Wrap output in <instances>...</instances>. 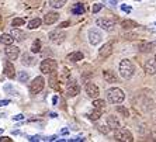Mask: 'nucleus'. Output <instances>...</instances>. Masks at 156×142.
I'll return each instance as SVG.
<instances>
[{
  "instance_id": "nucleus-1",
  "label": "nucleus",
  "mask_w": 156,
  "mask_h": 142,
  "mask_svg": "<svg viewBox=\"0 0 156 142\" xmlns=\"http://www.w3.org/2000/svg\"><path fill=\"white\" fill-rule=\"evenodd\" d=\"M118 69H120L121 77L125 79V80H129L135 73V66L129 59H122V61L120 62V68H118Z\"/></svg>"
},
{
  "instance_id": "nucleus-2",
  "label": "nucleus",
  "mask_w": 156,
  "mask_h": 142,
  "mask_svg": "<svg viewBox=\"0 0 156 142\" xmlns=\"http://www.w3.org/2000/svg\"><path fill=\"white\" fill-rule=\"evenodd\" d=\"M107 98L111 104H121L125 98V94L124 91L118 87H113V89H108L107 90Z\"/></svg>"
},
{
  "instance_id": "nucleus-3",
  "label": "nucleus",
  "mask_w": 156,
  "mask_h": 142,
  "mask_svg": "<svg viewBox=\"0 0 156 142\" xmlns=\"http://www.w3.org/2000/svg\"><path fill=\"white\" fill-rule=\"evenodd\" d=\"M114 139L115 141H122V142H132L134 141V135L127 128H118V130H115Z\"/></svg>"
},
{
  "instance_id": "nucleus-4",
  "label": "nucleus",
  "mask_w": 156,
  "mask_h": 142,
  "mask_svg": "<svg viewBox=\"0 0 156 142\" xmlns=\"http://www.w3.org/2000/svg\"><path fill=\"white\" fill-rule=\"evenodd\" d=\"M56 68H58V63H56V61L55 59H44L42 62H41L40 65V69L41 72L44 73V75H49L51 72H54V70H56Z\"/></svg>"
},
{
  "instance_id": "nucleus-5",
  "label": "nucleus",
  "mask_w": 156,
  "mask_h": 142,
  "mask_svg": "<svg viewBox=\"0 0 156 142\" xmlns=\"http://www.w3.org/2000/svg\"><path fill=\"white\" fill-rule=\"evenodd\" d=\"M44 87H45V80H44V77L37 76L35 79L31 82V84H30V93H31V94H38V93H41V91L44 90Z\"/></svg>"
},
{
  "instance_id": "nucleus-6",
  "label": "nucleus",
  "mask_w": 156,
  "mask_h": 142,
  "mask_svg": "<svg viewBox=\"0 0 156 142\" xmlns=\"http://www.w3.org/2000/svg\"><path fill=\"white\" fill-rule=\"evenodd\" d=\"M87 38H89V42H90L93 47L98 45L103 41V35H101V33H100L97 28H90L89 30V33H87Z\"/></svg>"
},
{
  "instance_id": "nucleus-7",
  "label": "nucleus",
  "mask_w": 156,
  "mask_h": 142,
  "mask_svg": "<svg viewBox=\"0 0 156 142\" xmlns=\"http://www.w3.org/2000/svg\"><path fill=\"white\" fill-rule=\"evenodd\" d=\"M114 45H115L114 41H108V42H105V44L98 49V56H100V59L108 58L110 55L113 54V51H114Z\"/></svg>"
},
{
  "instance_id": "nucleus-8",
  "label": "nucleus",
  "mask_w": 156,
  "mask_h": 142,
  "mask_svg": "<svg viewBox=\"0 0 156 142\" xmlns=\"http://www.w3.org/2000/svg\"><path fill=\"white\" fill-rule=\"evenodd\" d=\"M66 93H68L69 97H75V96H77L80 93V86L76 80L73 79L68 80V83H66Z\"/></svg>"
},
{
  "instance_id": "nucleus-9",
  "label": "nucleus",
  "mask_w": 156,
  "mask_h": 142,
  "mask_svg": "<svg viewBox=\"0 0 156 142\" xmlns=\"http://www.w3.org/2000/svg\"><path fill=\"white\" fill-rule=\"evenodd\" d=\"M96 26H98L104 31H113L115 28V23L113 20H108V18H97L96 20Z\"/></svg>"
},
{
  "instance_id": "nucleus-10",
  "label": "nucleus",
  "mask_w": 156,
  "mask_h": 142,
  "mask_svg": "<svg viewBox=\"0 0 156 142\" xmlns=\"http://www.w3.org/2000/svg\"><path fill=\"white\" fill-rule=\"evenodd\" d=\"M48 37H49V41L54 42V44H62L66 38V34L63 31H61V30H55V31L49 33Z\"/></svg>"
},
{
  "instance_id": "nucleus-11",
  "label": "nucleus",
  "mask_w": 156,
  "mask_h": 142,
  "mask_svg": "<svg viewBox=\"0 0 156 142\" xmlns=\"http://www.w3.org/2000/svg\"><path fill=\"white\" fill-rule=\"evenodd\" d=\"M84 90H86L87 96H89L90 98H96V97H98V94H100V89H98V86H97V84H94L93 82L86 83Z\"/></svg>"
},
{
  "instance_id": "nucleus-12",
  "label": "nucleus",
  "mask_w": 156,
  "mask_h": 142,
  "mask_svg": "<svg viewBox=\"0 0 156 142\" xmlns=\"http://www.w3.org/2000/svg\"><path fill=\"white\" fill-rule=\"evenodd\" d=\"M6 49H4V52H6V55H7V58L10 59V61H14V59H17L18 56H20V48L16 47V45L10 44V45H6Z\"/></svg>"
},
{
  "instance_id": "nucleus-13",
  "label": "nucleus",
  "mask_w": 156,
  "mask_h": 142,
  "mask_svg": "<svg viewBox=\"0 0 156 142\" xmlns=\"http://www.w3.org/2000/svg\"><path fill=\"white\" fill-rule=\"evenodd\" d=\"M59 20V13L56 11H48L47 14L44 16V23L48 24V26H52Z\"/></svg>"
},
{
  "instance_id": "nucleus-14",
  "label": "nucleus",
  "mask_w": 156,
  "mask_h": 142,
  "mask_svg": "<svg viewBox=\"0 0 156 142\" xmlns=\"http://www.w3.org/2000/svg\"><path fill=\"white\" fill-rule=\"evenodd\" d=\"M107 125H108L110 130H114V131L121 128V122L117 118V115H107Z\"/></svg>"
},
{
  "instance_id": "nucleus-15",
  "label": "nucleus",
  "mask_w": 156,
  "mask_h": 142,
  "mask_svg": "<svg viewBox=\"0 0 156 142\" xmlns=\"http://www.w3.org/2000/svg\"><path fill=\"white\" fill-rule=\"evenodd\" d=\"M49 75H51V76H49V80H48L49 86H51L52 89H55V90L61 91V86H59V77H58V75H56V70L51 72Z\"/></svg>"
},
{
  "instance_id": "nucleus-16",
  "label": "nucleus",
  "mask_w": 156,
  "mask_h": 142,
  "mask_svg": "<svg viewBox=\"0 0 156 142\" xmlns=\"http://www.w3.org/2000/svg\"><path fill=\"white\" fill-rule=\"evenodd\" d=\"M103 77H104V80L107 82V83H117V82H118L117 75L113 72V70H110V69L103 70Z\"/></svg>"
},
{
  "instance_id": "nucleus-17",
  "label": "nucleus",
  "mask_w": 156,
  "mask_h": 142,
  "mask_svg": "<svg viewBox=\"0 0 156 142\" xmlns=\"http://www.w3.org/2000/svg\"><path fill=\"white\" fill-rule=\"evenodd\" d=\"M11 37L14 38L16 41H24L26 40V33L23 31V30H20L18 27H13V30H11Z\"/></svg>"
},
{
  "instance_id": "nucleus-18",
  "label": "nucleus",
  "mask_w": 156,
  "mask_h": 142,
  "mask_svg": "<svg viewBox=\"0 0 156 142\" xmlns=\"http://www.w3.org/2000/svg\"><path fill=\"white\" fill-rule=\"evenodd\" d=\"M4 75L9 77V79H14L16 76V69H14V65L11 62H6L4 63Z\"/></svg>"
},
{
  "instance_id": "nucleus-19",
  "label": "nucleus",
  "mask_w": 156,
  "mask_h": 142,
  "mask_svg": "<svg viewBox=\"0 0 156 142\" xmlns=\"http://www.w3.org/2000/svg\"><path fill=\"white\" fill-rule=\"evenodd\" d=\"M35 58H34L31 54H23V56H21V63L24 66H33V65H35Z\"/></svg>"
},
{
  "instance_id": "nucleus-20",
  "label": "nucleus",
  "mask_w": 156,
  "mask_h": 142,
  "mask_svg": "<svg viewBox=\"0 0 156 142\" xmlns=\"http://www.w3.org/2000/svg\"><path fill=\"white\" fill-rule=\"evenodd\" d=\"M83 58H84V55H83V52H80V51L70 52V54L66 56V59L70 61V62H79V61H82Z\"/></svg>"
},
{
  "instance_id": "nucleus-21",
  "label": "nucleus",
  "mask_w": 156,
  "mask_h": 142,
  "mask_svg": "<svg viewBox=\"0 0 156 142\" xmlns=\"http://www.w3.org/2000/svg\"><path fill=\"white\" fill-rule=\"evenodd\" d=\"M139 24L136 21H134V20H129V18H125V20H122L121 21V27H122L124 30H134L136 28Z\"/></svg>"
},
{
  "instance_id": "nucleus-22",
  "label": "nucleus",
  "mask_w": 156,
  "mask_h": 142,
  "mask_svg": "<svg viewBox=\"0 0 156 142\" xmlns=\"http://www.w3.org/2000/svg\"><path fill=\"white\" fill-rule=\"evenodd\" d=\"M136 49L141 52H149L152 51V47H151V42H148V41H138L136 42Z\"/></svg>"
},
{
  "instance_id": "nucleus-23",
  "label": "nucleus",
  "mask_w": 156,
  "mask_h": 142,
  "mask_svg": "<svg viewBox=\"0 0 156 142\" xmlns=\"http://www.w3.org/2000/svg\"><path fill=\"white\" fill-rule=\"evenodd\" d=\"M13 41H14V38L11 37V34H2V37H0V42L4 45H10L13 44Z\"/></svg>"
},
{
  "instance_id": "nucleus-24",
  "label": "nucleus",
  "mask_w": 156,
  "mask_h": 142,
  "mask_svg": "<svg viewBox=\"0 0 156 142\" xmlns=\"http://www.w3.org/2000/svg\"><path fill=\"white\" fill-rule=\"evenodd\" d=\"M93 107H94L96 110H100V111H103V110L105 108V101L104 100H100V98H93Z\"/></svg>"
},
{
  "instance_id": "nucleus-25",
  "label": "nucleus",
  "mask_w": 156,
  "mask_h": 142,
  "mask_svg": "<svg viewBox=\"0 0 156 142\" xmlns=\"http://www.w3.org/2000/svg\"><path fill=\"white\" fill-rule=\"evenodd\" d=\"M72 14H76V16L84 14V6L82 3H76L72 7Z\"/></svg>"
},
{
  "instance_id": "nucleus-26",
  "label": "nucleus",
  "mask_w": 156,
  "mask_h": 142,
  "mask_svg": "<svg viewBox=\"0 0 156 142\" xmlns=\"http://www.w3.org/2000/svg\"><path fill=\"white\" fill-rule=\"evenodd\" d=\"M66 2L68 0H49V6L52 9H61L66 4Z\"/></svg>"
},
{
  "instance_id": "nucleus-27",
  "label": "nucleus",
  "mask_w": 156,
  "mask_h": 142,
  "mask_svg": "<svg viewBox=\"0 0 156 142\" xmlns=\"http://www.w3.org/2000/svg\"><path fill=\"white\" fill-rule=\"evenodd\" d=\"M41 24H42V20L37 17V18H33V20L28 23V26H27V27H28L30 30H37L38 27L41 26Z\"/></svg>"
},
{
  "instance_id": "nucleus-28",
  "label": "nucleus",
  "mask_w": 156,
  "mask_h": 142,
  "mask_svg": "<svg viewBox=\"0 0 156 142\" xmlns=\"http://www.w3.org/2000/svg\"><path fill=\"white\" fill-rule=\"evenodd\" d=\"M41 48H42L41 41L40 40H35L33 42V45H31V52H33V54H38V52H41Z\"/></svg>"
},
{
  "instance_id": "nucleus-29",
  "label": "nucleus",
  "mask_w": 156,
  "mask_h": 142,
  "mask_svg": "<svg viewBox=\"0 0 156 142\" xmlns=\"http://www.w3.org/2000/svg\"><path fill=\"white\" fill-rule=\"evenodd\" d=\"M115 110H117V113L121 114V115L125 117V118H128V117H129V111H128L127 107H124V106H117Z\"/></svg>"
},
{
  "instance_id": "nucleus-30",
  "label": "nucleus",
  "mask_w": 156,
  "mask_h": 142,
  "mask_svg": "<svg viewBox=\"0 0 156 142\" xmlns=\"http://www.w3.org/2000/svg\"><path fill=\"white\" fill-rule=\"evenodd\" d=\"M101 113H103V111L94 108V111H93V113L89 114V118H90L91 121H97V120H100V118H101Z\"/></svg>"
},
{
  "instance_id": "nucleus-31",
  "label": "nucleus",
  "mask_w": 156,
  "mask_h": 142,
  "mask_svg": "<svg viewBox=\"0 0 156 142\" xmlns=\"http://www.w3.org/2000/svg\"><path fill=\"white\" fill-rule=\"evenodd\" d=\"M145 72L148 73V75H155L156 73V66L153 65L152 62H148L145 65Z\"/></svg>"
},
{
  "instance_id": "nucleus-32",
  "label": "nucleus",
  "mask_w": 156,
  "mask_h": 142,
  "mask_svg": "<svg viewBox=\"0 0 156 142\" xmlns=\"http://www.w3.org/2000/svg\"><path fill=\"white\" fill-rule=\"evenodd\" d=\"M24 24H26V20L21 17H16V18H13V21H11V26L13 27H21V26H24Z\"/></svg>"
},
{
  "instance_id": "nucleus-33",
  "label": "nucleus",
  "mask_w": 156,
  "mask_h": 142,
  "mask_svg": "<svg viewBox=\"0 0 156 142\" xmlns=\"http://www.w3.org/2000/svg\"><path fill=\"white\" fill-rule=\"evenodd\" d=\"M122 38L124 40H136L138 38V34H135V33H129V30H127V33H122Z\"/></svg>"
},
{
  "instance_id": "nucleus-34",
  "label": "nucleus",
  "mask_w": 156,
  "mask_h": 142,
  "mask_svg": "<svg viewBox=\"0 0 156 142\" xmlns=\"http://www.w3.org/2000/svg\"><path fill=\"white\" fill-rule=\"evenodd\" d=\"M28 79H30V75L27 72H24V70H23V72L18 73V82H23V83H24V82H27Z\"/></svg>"
},
{
  "instance_id": "nucleus-35",
  "label": "nucleus",
  "mask_w": 156,
  "mask_h": 142,
  "mask_svg": "<svg viewBox=\"0 0 156 142\" xmlns=\"http://www.w3.org/2000/svg\"><path fill=\"white\" fill-rule=\"evenodd\" d=\"M97 130H98V132H101V134H104V135H107L110 132L108 125H97Z\"/></svg>"
},
{
  "instance_id": "nucleus-36",
  "label": "nucleus",
  "mask_w": 156,
  "mask_h": 142,
  "mask_svg": "<svg viewBox=\"0 0 156 142\" xmlns=\"http://www.w3.org/2000/svg\"><path fill=\"white\" fill-rule=\"evenodd\" d=\"M101 9H103V4H101V3H96L94 6H93V9H91V10H93V14L98 13V11L101 10Z\"/></svg>"
},
{
  "instance_id": "nucleus-37",
  "label": "nucleus",
  "mask_w": 156,
  "mask_h": 142,
  "mask_svg": "<svg viewBox=\"0 0 156 142\" xmlns=\"http://www.w3.org/2000/svg\"><path fill=\"white\" fill-rule=\"evenodd\" d=\"M121 10L125 11V13H131V11H132V9H131L129 6H127V4H122V6H121Z\"/></svg>"
},
{
  "instance_id": "nucleus-38",
  "label": "nucleus",
  "mask_w": 156,
  "mask_h": 142,
  "mask_svg": "<svg viewBox=\"0 0 156 142\" xmlns=\"http://www.w3.org/2000/svg\"><path fill=\"white\" fill-rule=\"evenodd\" d=\"M70 26V21H63L59 24V28H66V27H69Z\"/></svg>"
},
{
  "instance_id": "nucleus-39",
  "label": "nucleus",
  "mask_w": 156,
  "mask_h": 142,
  "mask_svg": "<svg viewBox=\"0 0 156 142\" xmlns=\"http://www.w3.org/2000/svg\"><path fill=\"white\" fill-rule=\"evenodd\" d=\"M107 3H108L110 6H111V7H115L118 2H117V0H107Z\"/></svg>"
},
{
  "instance_id": "nucleus-40",
  "label": "nucleus",
  "mask_w": 156,
  "mask_h": 142,
  "mask_svg": "<svg viewBox=\"0 0 156 142\" xmlns=\"http://www.w3.org/2000/svg\"><path fill=\"white\" fill-rule=\"evenodd\" d=\"M13 120H16V121H18V120H24V115H23V114H17V115L13 117Z\"/></svg>"
},
{
  "instance_id": "nucleus-41",
  "label": "nucleus",
  "mask_w": 156,
  "mask_h": 142,
  "mask_svg": "<svg viewBox=\"0 0 156 142\" xmlns=\"http://www.w3.org/2000/svg\"><path fill=\"white\" fill-rule=\"evenodd\" d=\"M41 137H38V135H34V137H28V141H40Z\"/></svg>"
},
{
  "instance_id": "nucleus-42",
  "label": "nucleus",
  "mask_w": 156,
  "mask_h": 142,
  "mask_svg": "<svg viewBox=\"0 0 156 142\" xmlns=\"http://www.w3.org/2000/svg\"><path fill=\"white\" fill-rule=\"evenodd\" d=\"M7 104H10V100H0V107L7 106Z\"/></svg>"
},
{
  "instance_id": "nucleus-43",
  "label": "nucleus",
  "mask_w": 156,
  "mask_h": 142,
  "mask_svg": "<svg viewBox=\"0 0 156 142\" xmlns=\"http://www.w3.org/2000/svg\"><path fill=\"white\" fill-rule=\"evenodd\" d=\"M0 142H11V139L7 138V137H2V138H0Z\"/></svg>"
},
{
  "instance_id": "nucleus-44",
  "label": "nucleus",
  "mask_w": 156,
  "mask_h": 142,
  "mask_svg": "<svg viewBox=\"0 0 156 142\" xmlns=\"http://www.w3.org/2000/svg\"><path fill=\"white\" fill-rule=\"evenodd\" d=\"M56 138H58L56 135H52V137H49V138H45V139H47V141H56Z\"/></svg>"
},
{
  "instance_id": "nucleus-45",
  "label": "nucleus",
  "mask_w": 156,
  "mask_h": 142,
  "mask_svg": "<svg viewBox=\"0 0 156 142\" xmlns=\"http://www.w3.org/2000/svg\"><path fill=\"white\" fill-rule=\"evenodd\" d=\"M72 142H75V141H84V138H80V137H77V138H73V139H70Z\"/></svg>"
},
{
  "instance_id": "nucleus-46",
  "label": "nucleus",
  "mask_w": 156,
  "mask_h": 142,
  "mask_svg": "<svg viewBox=\"0 0 156 142\" xmlns=\"http://www.w3.org/2000/svg\"><path fill=\"white\" fill-rule=\"evenodd\" d=\"M62 134H63V135H66V134H68V132H69V130H68V128H63V130H62Z\"/></svg>"
},
{
  "instance_id": "nucleus-47",
  "label": "nucleus",
  "mask_w": 156,
  "mask_h": 142,
  "mask_svg": "<svg viewBox=\"0 0 156 142\" xmlns=\"http://www.w3.org/2000/svg\"><path fill=\"white\" fill-rule=\"evenodd\" d=\"M52 103H54V104H56V103H58V97H56V96L52 98Z\"/></svg>"
},
{
  "instance_id": "nucleus-48",
  "label": "nucleus",
  "mask_w": 156,
  "mask_h": 142,
  "mask_svg": "<svg viewBox=\"0 0 156 142\" xmlns=\"http://www.w3.org/2000/svg\"><path fill=\"white\" fill-rule=\"evenodd\" d=\"M151 47H152V49H153V48H156V41H153V42H151Z\"/></svg>"
},
{
  "instance_id": "nucleus-49",
  "label": "nucleus",
  "mask_w": 156,
  "mask_h": 142,
  "mask_svg": "<svg viewBox=\"0 0 156 142\" xmlns=\"http://www.w3.org/2000/svg\"><path fill=\"white\" fill-rule=\"evenodd\" d=\"M49 115H51L52 118H55V117H58V115H56V114H55V113H51V114H49Z\"/></svg>"
},
{
  "instance_id": "nucleus-50",
  "label": "nucleus",
  "mask_w": 156,
  "mask_h": 142,
  "mask_svg": "<svg viewBox=\"0 0 156 142\" xmlns=\"http://www.w3.org/2000/svg\"><path fill=\"white\" fill-rule=\"evenodd\" d=\"M135 2H141V0H135Z\"/></svg>"
},
{
  "instance_id": "nucleus-51",
  "label": "nucleus",
  "mask_w": 156,
  "mask_h": 142,
  "mask_svg": "<svg viewBox=\"0 0 156 142\" xmlns=\"http://www.w3.org/2000/svg\"><path fill=\"white\" fill-rule=\"evenodd\" d=\"M155 61H156V54H155Z\"/></svg>"
}]
</instances>
